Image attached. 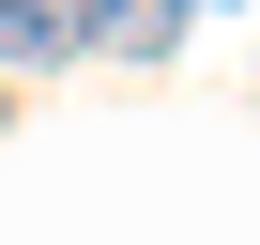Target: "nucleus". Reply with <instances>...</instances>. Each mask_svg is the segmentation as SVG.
<instances>
[{"label": "nucleus", "mask_w": 260, "mask_h": 245, "mask_svg": "<svg viewBox=\"0 0 260 245\" xmlns=\"http://www.w3.org/2000/svg\"><path fill=\"white\" fill-rule=\"evenodd\" d=\"M77 31H92V46H122V62H169V46L199 31V0H77Z\"/></svg>", "instance_id": "nucleus-1"}, {"label": "nucleus", "mask_w": 260, "mask_h": 245, "mask_svg": "<svg viewBox=\"0 0 260 245\" xmlns=\"http://www.w3.org/2000/svg\"><path fill=\"white\" fill-rule=\"evenodd\" d=\"M61 46H77V0H0V77H31Z\"/></svg>", "instance_id": "nucleus-2"}]
</instances>
